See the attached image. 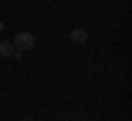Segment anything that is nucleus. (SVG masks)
Returning <instances> with one entry per match:
<instances>
[{"instance_id":"1","label":"nucleus","mask_w":132,"mask_h":121,"mask_svg":"<svg viewBox=\"0 0 132 121\" xmlns=\"http://www.w3.org/2000/svg\"><path fill=\"white\" fill-rule=\"evenodd\" d=\"M13 46H15V51H31V49L35 46V37H33V33L20 31L18 35L13 37Z\"/></svg>"},{"instance_id":"2","label":"nucleus","mask_w":132,"mask_h":121,"mask_svg":"<svg viewBox=\"0 0 132 121\" xmlns=\"http://www.w3.org/2000/svg\"><path fill=\"white\" fill-rule=\"evenodd\" d=\"M71 40L75 44H86L88 42V33H86L84 29H73L71 31Z\"/></svg>"},{"instance_id":"3","label":"nucleus","mask_w":132,"mask_h":121,"mask_svg":"<svg viewBox=\"0 0 132 121\" xmlns=\"http://www.w3.org/2000/svg\"><path fill=\"white\" fill-rule=\"evenodd\" d=\"M15 53V46L11 42H0V57H11Z\"/></svg>"},{"instance_id":"4","label":"nucleus","mask_w":132,"mask_h":121,"mask_svg":"<svg viewBox=\"0 0 132 121\" xmlns=\"http://www.w3.org/2000/svg\"><path fill=\"white\" fill-rule=\"evenodd\" d=\"M2 29H5V24H2V20H0V33H2Z\"/></svg>"},{"instance_id":"5","label":"nucleus","mask_w":132,"mask_h":121,"mask_svg":"<svg viewBox=\"0 0 132 121\" xmlns=\"http://www.w3.org/2000/svg\"><path fill=\"white\" fill-rule=\"evenodd\" d=\"M24 121H31V119H24Z\"/></svg>"}]
</instances>
